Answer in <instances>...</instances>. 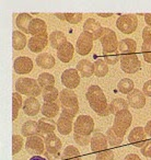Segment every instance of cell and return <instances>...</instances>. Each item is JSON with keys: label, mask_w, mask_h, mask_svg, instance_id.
<instances>
[{"label": "cell", "mask_w": 151, "mask_h": 160, "mask_svg": "<svg viewBox=\"0 0 151 160\" xmlns=\"http://www.w3.org/2000/svg\"><path fill=\"white\" fill-rule=\"evenodd\" d=\"M89 105L98 115L100 116H109L111 114L107 104V99L105 97L103 90L99 86L93 85L88 88V91L85 93Z\"/></svg>", "instance_id": "1"}, {"label": "cell", "mask_w": 151, "mask_h": 160, "mask_svg": "<svg viewBox=\"0 0 151 160\" xmlns=\"http://www.w3.org/2000/svg\"><path fill=\"white\" fill-rule=\"evenodd\" d=\"M59 102L61 104V114L73 118L79 112V101L75 91L71 89H64L59 93Z\"/></svg>", "instance_id": "2"}, {"label": "cell", "mask_w": 151, "mask_h": 160, "mask_svg": "<svg viewBox=\"0 0 151 160\" xmlns=\"http://www.w3.org/2000/svg\"><path fill=\"white\" fill-rule=\"evenodd\" d=\"M16 90L20 94H24V96L31 97H38L42 92V88L38 85L37 80L33 79V78H27V77H21L16 81Z\"/></svg>", "instance_id": "3"}, {"label": "cell", "mask_w": 151, "mask_h": 160, "mask_svg": "<svg viewBox=\"0 0 151 160\" xmlns=\"http://www.w3.org/2000/svg\"><path fill=\"white\" fill-rule=\"evenodd\" d=\"M45 155L51 160L58 159L60 157V150H61L62 142L58 136L55 134H49L45 137Z\"/></svg>", "instance_id": "4"}, {"label": "cell", "mask_w": 151, "mask_h": 160, "mask_svg": "<svg viewBox=\"0 0 151 160\" xmlns=\"http://www.w3.org/2000/svg\"><path fill=\"white\" fill-rule=\"evenodd\" d=\"M100 42L102 44L103 53H113L118 51V41L117 35L113 30L109 28H104L103 32L101 34Z\"/></svg>", "instance_id": "5"}, {"label": "cell", "mask_w": 151, "mask_h": 160, "mask_svg": "<svg viewBox=\"0 0 151 160\" xmlns=\"http://www.w3.org/2000/svg\"><path fill=\"white\" fill-rule=\"evenodd\" d=\"M131 122H133V115H131V113L129 112V110H124V111H120L117 114H115L114 124L112 127L118 134L125 136L127 129L131 125Z\"/></svg>", "instance_id": "6"}, {"label": "cell", "mask_w": 151, "mask_h": 160, "mask_svg": "<svg viewBox=\"0 0 151 160\" xmlns=\"http://www.w3.org/2000/svg\"><path fill=\"white\" fill-rule=\"evenodd\" d=\"M138 27V18L136 14H123L116 20V28L124 34H131Z\"/></svg>", "instance_id": "7"}, {"label": "cell", "mask_w": 151, "mask_h": 160, "mask_svg": "<svg viewBox=\"0 0 151 160\" xmlns=\"http://www.w3.org/2000/svg\"><path fill=\"white\" fill-rule=\"evenodd\" d=\"M94 129V121L89 115H79L73 124V132L80 135L91 136Z\"/></svg>", "instance_id": "8"}, {"label": "cell", "mask_w": 151, "mask_h": 160, "mask_svg": "<svg viewBox=\"0 0 151 160\" xmlns=\"http://www.w3.org/2000/svg\"><path fill=\"white\" fill-rule=\"evenodd\" d=\"M120 68L126 73H136L141 69V62L137 55L129 54L120 57Z\"/></svg>", "instance_id": "9"}, {"label": "cell", "mask_w": 151, "mask_h": 160, "mask_svg": "<svg viewBox=\"0 0 151 160\" xmlns=\"http://www.w3.org/2000/svg\"><path fill=\"white\" fill-rule=\"evenodd\" d=\"M93 36L88 32H82L79 35L77 43H76V51L79 55L85 56L92 51L93 47Z\"/></svg>", "instance_id": "10"}, {"label": "cell", "mask_w": 151, "mask_h": 160, "mask_svg": "<svg viewBox=\"0 0 151 160\" xmlns=\"http://www.w3.org/2000/svg\"><path fill=\"white\" fill-rule=\"evenodd\" d=\"M61 83L67 89H76L80 85V75L75 68L66 69L61 73Z\"/></svg>", "instance_id": "11"}, {"label": "cell", "mask_w": 151, "mask_h": 160, "mask_svg": "<svg viewBox=\"0 0 151 160\" xmlns=\"http://www.w3.org/2000/svg\"><path fill=\"white\" fill-rule=\"evenodd\" d=\"M25 149L31 155H41L45 151V142L38 135L27 137L25 142Z\"/></svg>", "instance_id": "12"}, {"label": "cell", "mask_w": 151, "mask_h": 160, "mask_svg": "<svg viewBox=\"0 0 151 160\" xmlns=\"http://www.w3.org/2000/svg\"><path fill=\"white\" fill-rule=\"evenodd\" d=\"M128 142L131 145L138 148H142L148 140H147V134L144 132V128L140 126H137L131 129V132L128 135Z\"/></svg>", "instance_id": "13"}, {"label": "cell", "mask_w": 151, "mask_h": 160, "mask_svg": "<svg viewBox=\"0 0 151 160\" xmlns=\"http://www.w3.org/2000/svg\"><path fill=\"white\" fill-rule=\"evenodd\" d=\"M13 69L14 72L19 73V75L30 73L33 69V60L27 56H20L14 59Z\"/></svg>", "instance_id": "14"}, {"label": "cell", "mask_w": 151, "mask_h": 160, "mask_svg": "<svg viewBox=\"0 0 151 160\" xmlns=\"http://www.w3.org/2000/svg\"><path fill=\"white\" fill-rule=\"evenodd\" d=\"M91 150L93 152L96 151H103V150H107V147H109V142H107L106 135L102 134L101 132H94V134L91 137Z\"/></svg>", "instance_id": "15"}, {"label": "cell", "mask_w": 151, "mask_h": 160, "mask_svg": "<svg viewBox=\"0 0 151 160\" xmlns=\"http://www.w3.org/2000/svg\"><path fill=\"white\" fill-rule=\"evenodd\" d=\"M49 35H47V34L41 36H33L27 42V47L33 53H41L42 51H44V48L47 47Z\"/></svg>", "instance_id": "16"}, {"label": "cell", "mask_w": 151, "mask_h": 160, "mask_svg": "<svg viewBox=\"0 0 151 160\" xmlns=\"http://www.w3.org/2000/svg\"><path fill=\"white\" fill-rule=\"evenodd\" d=\"M127 102L134 109H142L146 105V96L139 89H134L129 94H127Z\"/></svg>", "instance_id": "17"}, {"label": "cell", "mask_w": 151, "mask_h": 160, "mask_svg": "<svg viewBox=\"0 0 151 160\" xmlns=\"http://www.w3.org/2000/svg\"><path fill=\"white\" fill-rule=\"evenodd\" d=\"M103 29H104V28H102L100 22L96 21L95 19H93V18H89L88 20H85V24H83V32H88V33L91 34V35L93 36L94 41L100 40Z\"/></svg>", "instance_id": "18"}, {"label": "cell", "mask_w": 151, "mask_h": 160, "mask_svg": "<svg viewBox=\"0 0 151 160\" xmlns=\"http://www.w3.org/2000/svg\"><path fill=\"white\" fill-rule=\"evenodd\" d=\"M38 136H44L53 134L54 131L57 128V122L54 121V118H42L38 120Z\"/></svg>", "instance_id": "19"}, {"label": "cell", "mask_w": 151, "mask_h": 160, "mask_svg": "<svg viewBox=\"0 0 151 160\" xmlns=\"http://www.w3.org/2000/svg\"><path fill=\"white\" fill-rule=\"evenodd\" d=\"M22 109L23 112L27 116H35L38 114V112L42 109V107H41V103L37 99L34 98V97H31V98L25 99V101L23 102Z\"/></svg>", "instance_id": "20"}, {"label": "cell", "mask_w": 151, "mask_h": 160, "mask_svg": "<svg viewBox=\"0 0 151 160\" xmlns=\"http://www.w3.org/2000/svg\"><path fill=\"white\" fill-rule=\"evenodd\" d=\"M29 32L33 36H41L47 34V25L44 20L35 18L31 21V24L29 28Z\"/></svg>", "instance_id": "21"}, {"label": "cell", "mask_w": 151, "mask_h": 160, "mask_svg": "<svg viewBox=\"0 0 151 160\" xmlns=\"http://www.w3.org/2000/svg\"><path fill=\"white\" fill-rule=\"evenodd\" d=\"M76 69L78 70L79 75L83 78H90L92 75H94V64L89 59L79 60Z\"/></svg>", "instance_id": "22"}, {"label": "cell", "mask_w": 151, "mask_h": 160, "mask_svg": "<svg viewBox=\"0 0 151 160\" xmlns=\"http://www.w3.org/2000/svg\"><path fill=\"white\" fill-rule=\"evenodd\" d=\"M73 53H75L73 45L71 44L70 42H67L57 49V57L60 62H69L71 59H72Z\"/></svg>", "instance_id": "23"}, {"label": "cell", "mask_w": 151, "mask_h": 160, "mask_svg": "<svg viewBox=\"0 0 151 160\" xmlns=\"http://www.w3.org/2000/svg\"><path fill=\"white\" fill-rule=\"evenodd\" d=\"M73 118H70L68 116L65 115H60L59 118L57 121V129L59 132V134L61 135H69L71 133V131L73 129Z\"/></svg>", "instance_id": "24"}, {"label": "cell", "mask_w": 151, "mask_h": 160, "mask_svg": "<svg viewBox=\"0 0 151 160\" xmlns=\"http://www.w3.org/2000/svg\"><path fill=\"white\" fill-rule=\"evenodd\" d=\"M32 20H33V18H32L31 14L20 13V14H18V17L16 18V25L19 31H21L22 33L30 34L29 28H30V24H31Z\"/></svg>", "instance_id": "25"}, {"label": "cell", "mask_w": 151, "mask_h": 160, "mask_svg": "<svg viewBox=\"0 0 151 160\" xmlns=\"http://www.w3.org/2000/svg\"><path fill=\"white\" fill-rule=\"evenodd\" d=\"M35 62L38 67H41L43 69H51L56 64L54 56L51 55L49 53H42L40 55H37Z\"/></svg>", "instance_id": "26"}, {"label": "cell", "mask_w": 151, "mask_h": 160, "mask_svg": "<svg viewBox=\"0 0 151 160\" xmlns=\"http://www.w3.org/2000/svg\"><path fill=\"white\" fill-rule=\"evenodd\" d=\"M137 49V43L131 38H124L118 43V52L123 55L134 54Z\"/></svg>", "instance_id": "27"}, {"label": "cell", "mask_w": 151, "mask_h": 160, "mask_svg": "<svg viewBox=\"0 0 151 160\" xmlns=\"http://www.w3.org/2000/svg\"><path fill=\"white\" fill-rule=\"evenodd\" d=\"M49 43H51V48L58 49L65 43H67V38L61 31H54L49 34Z\"/></svg>", "instance_id": "28"}, {"label": "cell", "mask_w": 151, "mask_h": 160, "mask_svg": "<svg viewBox=\"0 0 151 160\" xmlns=\"http://www.w3.org/2000/svg\"><path fill=\"white\" fill-rule=\"evenodd\" d=\"M12 46L16 51H22L27 46V36L24 33L17 30L12 33Z\"/></svg>", "instance_id": "29"}, {"label": "cell", "mask_w": 151, "mask_h": 160, "mask_svg": "<svg viewBox=\"0 0 151 160\" xmlns=\"http://www.w3.org/2000/svg\"><path fill=\"white\" fill-rule=\"evenodd\" d=\"M42 114L44 118H54L58 113H59V107L56 102H45L42 105Z\"/></svg>", "instance_id": "30"}, {"label": "cell", "mask_w": 151, "mask_h": 160, "mask_svg": "<svg viewBox=\"0 0 151 160\" xmlns=\"http://www.w3.org/2000/svg\"><path fill=\"white\" fill-rule=\"evenodd\" d=\"M128 102H127L125 99L122 98H116L113 99L112 102L109 104V109L111 114H117L118 112L124 111V110H128Z\"/></svg>", "instance_id": "31"}, {"label": "cell", "mask_w": 151, "mask_h": 160, "mask_svg": "<svg viewBox=\"0 0 151 160\" xmlns=\"http://www.w3.org/2000/svg\"><path fill=\"white\" fill-rule=\"evenodd\" d=\"M21 133L24 137H31V136L38 135V125L37 122L35 121H27L24 124L22 125L21 128Z\"/></svg>", "instance_id": "32"}, {"label": "cell", "mask_w": 151, "mask_h": 160, "mask_svg": "<svg viewBox=\"0 0 151 160\" xmlns=\"http://www.w3.org/2000/svg\"><path fill=\"white\" fill-rule=\"evenodd\" d=\"M106 138H107V142H109L110 146H112V147L119 146L123 142V140H124V136L118 134L113 127H110V128L107 129Z\"/></svg>", "instance_id": "33"}, {"label": "cell", "mask_w": 151, "mask_h": 160, "mask_svg": "<svg viewBox=\"0 0 151 160\" xmlns=\"http://www.w3.org/2000/svg\"><path fill=\"white\" fill-rule=\"evenodd\" d=\"M61 160H82L78 148L75 146H67L61 153Z\"/></svg>", "instance_id": "34"}, {"label": "cell", "mask_w": 151, "mask_h": 160, "mask_svg": "<svg viewBox=\"0 0 151 160\" xmlns=\"http://www.w3.org/2000/svg\"><path fill=\"white\" fill-rule=\"evenodd\" d=\"M22 97L19 92H13L12 94V120L16 121L19 116V111L23 107Z\"/></svg>", "instance_id": "35"}, {"label": "cell", "mask_w": 151, "mask_h": 160, "mask_svg": "<svg viewBox=\"0 0 151 160\" xmlns=\"http://www.w3.org/2000/svg\"><path fill=\"white\" fill-rule=\"evenodd\" d=\"M109 72V64L105 62L104 59H96V62H94V75L96 77H105Z\"/></svg>", "instance_id": "36"}, {"label": "cell", "mask_w": 151, "mask_h": 160, "mask_svg": "<svg viewBox=\"0 0 151 160\" xmlns=\"http://www.w3.org/2000/svg\"><path fill=\"white\" fill-rule=\"evenodd\" d=\"M134 81L129 78H123L117 83V90L123 94H129L134 90Z\"/></svg>", "instance_id": "37"}, {"label": "cell", "mask_w": 151, "mask_h": 160, "mask_svg": "<svg viewBox=\"0 0 151 160\" xmlns=\"http://www.w3.org/2000/svg\"><path fill=\"white\" fill-rule=\"evenodd\" d=\"M37 82L41 86V88L45 89L47 87H54L55 85V77L51 73L42 72L37 78Z\"/></svg>", "instance_id": "38"}, {"label": "cell", "mask_w": 151, "mask_h": 160, "mask_svg": "<svg viewBox=\"0 0 151 160\" xmlns=\"http://www.w3.org/2000/svg\"><path fill=\"white\" fill-rule=\"evenodd\" d=\"M43 99L45 102H56L57 99H59V92L55 87H47L43 90Z\"/></svg>", "instance_id": "39"}, {"label": "cell", "mask_w": 151, "mask_h": 160, "mask_svg": "<svg viewBox=\"0 0 151 160\" xmlns=\"http://www.w3.org/2000/svg\"><path fill=\"white\" fill-rule=\"evenodd\" d=\"M23 138L20 135H13L12 136V155H17L20 152L23 146Z\"/></svg>", "instance_id": "40"}, {"label": "cell", "mask_w": 151, "mask_h": 160, "mask_svg": "<svg viewBox=\"0 0 151 160\" xmlns=\"http://www.w3.org/2000/svg\"><path fill=\"white\" fill-rule=\"evenodd\" d=\"M103 57H104V60L109 65H115L120 60L119 52L118 51L113 52V53H103Z\"/></svg>", "instance_id": "41"}, {"label": "cell", "mask_w": 151, "mask_h": 160, "mask_svg": "<svg viewBox=\"0 0 151 160\" xmlns=\"http://www.w3.org/2000/svg\"><path fill=\"white\" fill-rule=\"evenodd\" d=\"M73 139H75L76 144H78L79 146H88L91 142V136H85L80 135V134H73Z\"/></svg>", "instance_id": "42"}, {"label": "cell", "mask_w": 151, "mask_h": 160, "mask_svg": "<svg viewBox=\"0 0 151 160\" xmlns=\"http://www.w3.org/2000/svg\"><path fill=\"white\" fill-rule=\"evenodd\" d=\"M141 54L144 56V59L147 62L151 64V43L144 42L141 46Z\"/></svg>", "instance_id": "43"}, {"label": "cell", "mask_w": 151, "mask_h": 160, "mask_svg": "<svg viewBox=\"0 0 151 160\" xmlns=\"http://www.w3.org/2000/svg\"><path fill=\"white\" fill-rule=\"evenodd\" d=\"M66 21L70 24H78L82 20V13H65Z\"/></svg>", "instance_id": "44"}, {"label": "cell", "mask_w": 151, "mask_h": 160, "mask_svg": "<svg viewBox=\"0 0 151 160\" xmlns=\"http://www.w3.org/2000/svg\"><path fill=\"white\" fill-rule=\"evenodd\" d=\"M114 151L112 150H103L96 155L95 160H114Z\"/></svg>", "instance_id": "45"}, {"label": "cell", "mask_w": 151, "mask_h": 160, "mask_svg": "<svg viewBox=\"0 0 151 160\" xmlns=\"http://www.w3.org/2000/svg\"><path fill=\"white\" fill-rule=\"evenodd\" d=\"M142 40H144V42L151 43V28L148 25L142 30Z\"/></svg>", "instance_id": "46"}, {"label": "cell", "mask_w": 151, "mask_h": 160, "mask_svg": "<svg viewBox=\"0 0 151 160\" xmlns=\"http://www.w3.org/2000/svg\"><path fill=\"white\" fill-rule=\"evenodd\" d=\"M140 149H141V153L144 157L151 158V140H148V142L144 144V146Z\"/></svg>", "instance_id": "47"}, {"label": "cell", "mask_w": 151, "mask_h": 160, "mask_svg": "<svg viewBox=\"0 0 151 160\" xmlns=\"http://www.w3.org/2000/svg\"><path fill=\"white\" fill-rule=\"evenodd\" d=\"M142 92L146 97H151V80H148L144 83L142 87Z\"/></svg>", "instance_id": "48"}, {"label": "cell", "mask_w": 151, "mask_h": 160, "mask_svg": "<svg viewBox=\"0 0 151 160\" xmlns=\"http://www.w3.org/2000/svg\"><path fill=\"white\" fill-rule=\"evenodd\" d=\"M124 160H141V159H140L139 156L136 155V153H129V155H127L126 157H125Z\"/></svg>", "instance_id": "49"}, {"label": "cell", "mask_w": 151, "mask_h": 160, "mask_svg": "<svg viewBox=\"0 0 151 160\" xmlns=\"http://www.w3.org/2000/svg\"><path fill=\"white\" fill-rule=\"evenodd\" d=\"M144 132H146L147 135L151 137V120L147 122L146 126H144Z\"/></svg>", "instance_id": "50"}, {"label": "cell", "mask_w": 151, "mask_h": 160, "mask_svg": "<svg viewBox=\"0 0 151 160\" xmlns=\"http://www.w3.org/2000/svg\"><path fill=\"white\" fill-rule=\"evenodd\" d=\"M144 21H146L147 25L151 28V13H148L144 16Z\"/></svg>", "instance_id": "51"}, {"label": "cell", "mask_w": 151, "mask_h": 160, "mask_svg": "<svg viewBox=\"0 0 151 160\" xmlns=\"http://www.w3.org/2000/svg\"><path fill=\"white\" fill-rule=\"evenodd\" d=\"M30 160H47V159L40 155H36V156H33L32 158H30Z\"/></svg>", "instance_id": "52"}, {"label": "cell", "mask_w": 151, "mask_h": 160, "mask_svg": "<svg viewBox=\"0 0 151 160\" xmlns=\"http://www.w3.org/2000/svg\"><path fill=\"white\" fill-rule=\"evenodd\" d=\"M55 16L57 17L58 19H60L61 21H66V17H65V13H55Z\"/></svg>", "instance_id": "53"}, {"label": "cell", "mask_w": 151, "mask_h": 160, "mask_svg": "<svg viewBox=\"0 0 151 160\" xmlns=\"http://www.w3.org/2000/svg\"><path fill=\"white\" fill-rule=\"evenodd\" d=\"M100 17H103V18H109V17H112V13H99Z\"/></svg>", "instance_id": "54"}]
</instances>
